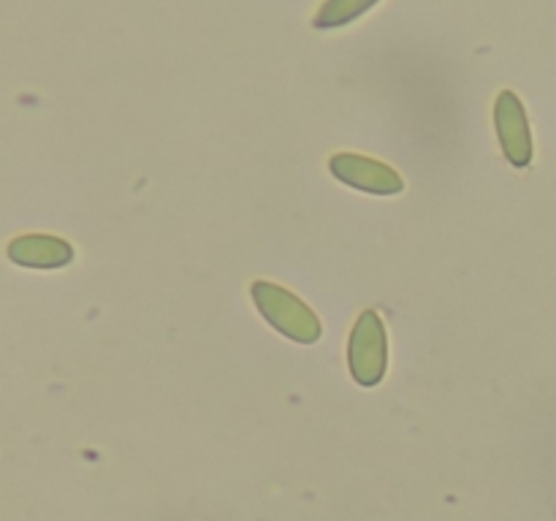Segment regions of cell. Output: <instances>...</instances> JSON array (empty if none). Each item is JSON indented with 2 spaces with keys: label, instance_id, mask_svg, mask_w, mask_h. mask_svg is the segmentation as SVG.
Returning a JSON list of instances; mask_svg holds the SVG:
<instances>
[{
  "label": "cell",
  "instance_id": "obj_2",
  "mask_svg": "<svg viewBox=\"0 0 556 521\" xmlns=\"http://www.w3.org/2000/svg\"><path fill=\"white\" fill-rule=\"evenodd\" d=\"M348 367L353 380L364 389H372L386 378L389 369V336L386 326L375 309H364L348 342Z\"/></svg>",
  "mask_w": 556,
  "mask_h": 521
},
{
  "label": "cell",
  "instance_id": "obj_1",
  "mask_svg": "<svg viewBox=\"0 0 556 521\" xmlns=\"http://www.w3.org/2000/svg\"><path fill=\"white\" fill-rule=\"evenodd\" d=\"M250 293H253L255 307L264 315L266 323L286 334L288 340L302 342V345H313L320 340V331H324L320 318L291 291L269 280H255Z\"/></svg>",
  "mask_w": 556,
  "mask_h": 521
},
{
  "label": "cell",
  "instance_id": "obj_3",
  "mask_svg": "<svg viewBox=\"0 0 556 521\" xmlns=\"http://www.w3.org/2000/svg\"><path fill=\"white\" fill-rule=\"evenodd\" d=\"M494 128L510 166L527 168L532 163V134L527 109L516 92L503 90L494 101Z\"/></svg>",
  "mask_w": 556,
  "mask_h": 521
},
{
  "label": "cell",
  "instance_id": "obj_4",
  "mask_svg": "<svg viewBox=\"0 0 556 521\" xmlns=\"http://www.w3.org/2000/svg\"><path fill=\"white\" fill-rule=\"evenodd\" d=\"M329 171L340 182L372 195H396L405 190V179L396 168L372 161V157L356 155V152H337L329 161Z\"/></svg>",
  "mask_w": 556,
  "mask_h": 521
},
{
  "label": "cell",
  "instance_id": "obj_6",
  "mask_svg": "<svg viewBox=\"0 0 556 521\" xmlns=\"http://www.w3.org/2000/svg\"><path fill=\"white\" fill-rule=\"evenodd\" d=\"M380 0H324V5L315 14L313 25L318 30H331V27H342L348 22L358 20L362 14H367L369 9H375Z\"/></svg>",
  "mask_w": 556,
  "mask_h": 521
},
{
  "label": "cell",
  "instance_id": "obj_5",
  "mask_svg": "<svg viewBox=\"0 0 556 521\" xmlns=\"http://www.w3.org/2000/svg\"><path fill=\"white\" fill-rule=\"evenodd\" d=\"M9 258L27 269H60L74 260V247L52 233H25L9 242Z\"/></svg>",
  "mask_w": 556,
  "mask_h": 521
}]
</instances>
